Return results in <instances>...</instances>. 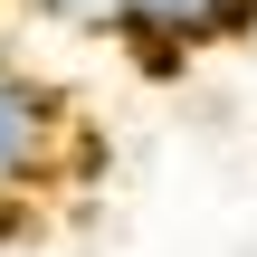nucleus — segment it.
Listing matches in <instances>:
<instances>
[{
	"mask_svg": "<svg viewBox=\"0 0 257 257\" xmlns=\"http://www.w3.org/2000/svg\"><path fill=\"white\" fill-rule=\"evenodd\" d=\"M86 153V124L67 105L57 76H38L10 38H0V200L10 210H38L48 181H67Z\"/></svg>",
	"mask_w": 257,
	"mask_h": 257,
	"instance_id": "obj_1",
	"label": "nucleus"
},
{
	"mask_svg": "<svg viewBox=\"0 0 257 257\" xmlns=\"http://www.w3.org/2000/svg\"><path fill=\"white\" fill-rule=\"evenodd\" d=\"M248 29H257V0H114V48L162 86L191 76L210 48H229Z\"/></svg>",
	"mask_w": 257,
	"mask_h": 257,
	"instance_id": "obj_2",
	"label": "nucleus"
},
{
	"mask_svg": "<svg viewBox=\"0 0 257 257\" xmlns=\"http://www.w3.org/2000/svg\"><path fill=\"white\" fill-rule=\"evenodd\" d=\"M10 10L38 29H67V38H114V0H10Z\"/></svg>",
	"mask_w": 257,
	"mask_h": 257,
	"instance_id": "obj_3",
	"label": "nucleus"
}]
</instances>
